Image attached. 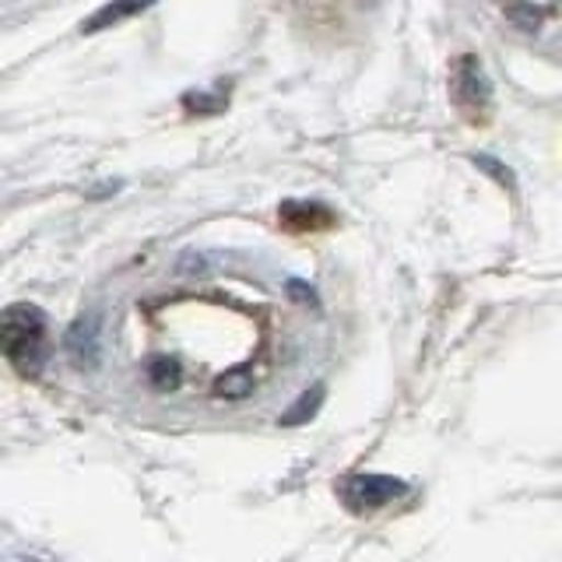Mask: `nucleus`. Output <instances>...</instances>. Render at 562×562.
<instances>
[{
    "label": "nucleus",
    "instance_id": "obj_1",
    "mask_svg": "<svg viewBox=\"0 0 562 562\" xmlns=\"http://www.w3.org/2000/svg\"><path fill=\"white\" fill-rule=\"evenodd\" d=\"M0 351L22 373H40L46 359V316L35 306H11L0 313Z\"/></svg>",
    "mask_w": 562,
    "mask_h": 562
},
{
    "label": "nucleus",
    "instance_id": "obj_2",
    "mask_svg": "<svg viewBox=\"0 0 562 562\" xmlns=\"http://www.w3.org/2000/svg\"><path fill=\"white\" fill-rule=\"evenodd\" d=\"M397 496H404V482L386 474H356L345 482V503L351 509H380Z\"/></svg>",
    "mask_w": 562,
    "mask_h": 562
},
{
    "label": "nucleus",
    "instance_id": "obj_3",
    "mask_svg": "<svg viewBox=\"0 0 562 562\" xmlns=\"http://www.w3.org/2000/svg\"><path fill=\"white\" fill-rule=\"evenodd\" d=\"M457 99L468 110V116L474 120L479 113H485L488 105V81H485V70L474 57H464L461 67H457Z\"/></svg>",
    "mask_w": 562,
    "mask_h": 562
},
{
    "label": "nucleus",
    "instance_id": "obj_4",
    "mask_svg": "<svg viewBox=\"0 0 562 562\" xmlns=\"http://www.w3.org/2000/svg\"><path fill=\"white\" fill-rule=\"evenodd\" d=\"M67 351L75 356L81 366H95L99 362V321L95 316H85L67 334Z\"/></svg>",
    "mask_w": 562,
    "mask_h": 562
},
{
    "label": "nucleus",
    "instance_id": "obj_5",
    "mask_svg": "<svg viewBox=\"0 0 562 562\" xmlns=\"http://www.w3.org/2000/svg\"><path fill=\"white\" fill-rule=\"evenodd\" d=\"M281 222H285V228H295V233H306V228H327L334 215L324 204L289 201V204H281Z\"/></svg>",
    "mask_w": 562,
    "mask_h": 562
},
{
    "label": "nucleus",
    "instance_id": "obj_6",
    "mask_svg": "<svg viewBox=\"0 0 562 562\" xmlns=\"http://www.w3.org/2000/svg\"><path fill=\"white\" fill-rule=\"evenodd\" d=\"M148 4H151V0H113V4H105L95 18H88L85 32H99V29H105V25L120 22V18H127V14H134V11H140V8H148Z\"/></svg>",
    "mask_w": 562,
    "mask_h": 562
},
{
    "label": "nucleus",
    "instance_id": "obj_7",
    "mask_svg": "<svg viewBox=\"0 0 562 562\" xmlns=\"http://www.w3.org/2000/svg\"><path fill=\"white\" fill-rule=\"evenodd\" d=\"M321 401H324V386H310V391L281 415V422H285V426H299V422H306L316 408H321Z\"/></svg>",
    "mask_w": 562,
    "mask_h": 562
},
{
    "label": "nucleus",
    "instance_id": "obj_8",
    "mask_svg": "<svg viewBox=\"0 0 562 562\" xmlns=\"http://www.w3.org/2000/svg\"><path fill=\"white\" fill-rule=\"evenodd\" d=\"M254 386V373L250 369H236V373H225L218 383H215V394L218 397H246Z\"/></svg>",
    "mask_w": 562,
    "mask_h": 562
},
{
    "label": "nucleus",
    "instance_id": "obj_9",
    "mask_svg": "<svg viewBox=\"0 0 562 562\" xmlns=\"http://www.w3.org/2000/svg\"><path fill=\"white\" fill-rule=\"evenodd\" d=\"M148 376L158 391H172V386H180V366H176L172 359H151Z\"/></svg>",
    "mask_w": 562,
    "mask_h": 562
}]
</instances>
